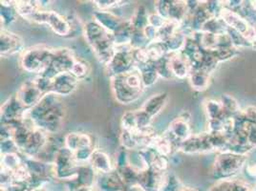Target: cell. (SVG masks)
I'll return each instance as SVG.
<instances>
[{"mask_svg": "<svg viewBox=\"0 0 256 191\" xmlns=\"http://www.w3.org/2000/svg\"><path fill=\"white\" fill-rule=\"evenodd\" d=\"M25 118L32 122L36 128L53 136L62 128L65 118V106L62 98L54 93L43 96L40 102L27 109Z\"/></svg>", "mask_w": 256, "mask_h": 191, "instance_id": "cell-1", "label": "cell"}, {"mask_svg": "<svg viewBox=\"0 0 256 191\" xmlns=\"http://www.w3.org/2000/svg\"><path fill=\"white\" fill-rule=\"evenodd\" d=\"M110 86L116 102L122 106L138 100L146 89L136 68L126 74L110 78Z\"/></svg>", "mask_w": 256, "mask_h": 191, "instance_id": "cell-2", "label": "cell"}, {"mask_svg": "<svg viewBox=\"0 0 256 191\" xmlns=\"http://www.w3.org/2000/svg\"><path fill=\"white\" fill-rule=\"evenodd\" d=\"M54 48L46 45H36L25 49L20 56V66L28 73L42 74L51 66Z\"/></svg>", "mask_w": 256, "mask_h": 191, "instance_id": "cell-3", "label": "cell"}, {"mask_svg": "<svg viewBox=\"0 0 256 191\" xmlns=\"http://www.w3.org/2000/svg\"><path fill=\"white\" fill-rule=\"evenodd\" d=\"M30 22L48 25L53 32L62 38H71L72 28L68 18L52 10H38L32 14Z\"/></svg>", "mask_w": 256, "mask_h": 191, "instance_id": "cell-4", "label": "cell"}, {"mask_svg": "<svg viewBox=\"0 0 256 191\" xmlns=\"http://www.w3.org/2000/svg\"><path fill=\"white\" fill-rule=\"evenodd\" d=\"M106 67L109 78L126 74L134 70L136 68V62L131 46H115V54Z\"/></svg>", "mask_w": 256, "mask_h": 191, "instance_id": "cell-5", "label": "cell"}, {"mask_svg": "<svg viewBox=\"0 0 256 191\" xmlns=\"http://www.w3.org/2000/svg\"><path fill=\"white\" fill-rule=\"evenodd\" d=\"M76 56L74 52L69 48H54L53 60L51 66L43 73L50 78H53L56 74L62 73H70L74 62Z\"/></svg>", "mask_w": 256, "mask_h": 191, "instance_id": "cell-6", "label": "cell"}, {"mask_svg": "<svg viewBox=\"0 0 256 191\" xmlns=\"http://www.w3.org/2000/svg\"><path fill=\"white\" fill-rule=\"evenodd\" d=\"M25 42L20 36L6 29L1 30L0 36V54L3 58L23 53Z\"/></svg>", "mask_w": 256, "mask_h": 191, "instance_id": "cell-7", "label": "cell"}, {"mask_svg": "<svg viewBox=\"0 0 256 191\" xmlns=\"http://www.w3.org/2000/svg\"><path fill=\"white\" fill-rule=\"evenodd\" d=\"M86 42L92 48L96 47L98 44L104 42L113 38V34L106 31L102 26H100L93 18L84 24V31Z\"/></svg>", "mask_w": 256, "mask_h": 191, "instance_id": "cell-8", "label": "cell"}, {"mask_svg": "<svg viewBox=\"0 0 256 191\" xmlns=\"http://www.w3.org/2000/svg\"><path fill=\"white\" fill-rule=\"evenodd\" d=\"M16 96L23 106L26 109H30L36 106L44 95L31 80L20 86Z\"/></svg>", "mask_w": 256, "mask_h": 191, "instance_id": "cell-9", "label": "cell"}, {"mask_svg": "<svg viewBox=\"0 0 256 191\" xmlns=\"http://www.w3.org/2000/svg\"><path fill=\"white\" fill-rule=\"evenodd\" d=\"M94 188L96 191H126L128 186L115 170L108 174H96Z\"/></svg>", "mask_w": 256, "mask_h": 191, "instance_id": "cell-10", "label": "cell"}, {"mask_svg": "<svg viewBox=\"0 0 256 191\" xmlns=\"http://www.w3.org/2000/svg\"><path fill=\"white\" fill-rule=\"evenodd\" d=\"M27 109L22 106L16 96L8 98L1 106V122H14L22 120Z\"/></svg>", "mask_w": 256, "mask_h": 191, "instance_id": "cell-11", "label": "cell"}, {"mask_svg": "<svg viewBox=\"0 0 256 191\" xmlns=\"http://www.w3.org/2000/svg\"><path fill=\"white\" fill-rule=\"evenodd\" d=\"M52 92L60 96H66L73 94L78 88V82L74 76L70 73H62L56 74L52 78Z\"/></svg>", "mask_w": 256, "mask_h": 191, "instance_id": "cell-12", "label": "cell"}, {"mask_svg": "<svg viewBox=\"0 0 256 191\" xmlns=\"http://www.w3.org/2000/svg\"><path fill=\"white\" fill-rule=\"evenodd\" d=\"M166 172L162 173L153 168L140 172L138 186L142 191H160Z\"/></svg>", "mask_w": 256, "mask_h": 191, "instance_id": "cell-13", "label": "cell"}, {"mask_svg": "<svg viewBox=\"0 0 256 191\" xmlns=\"http://www.w3.org/2000/svg\"><path fill=\"white\" fill-rule=\"evenodd\" d=\"M164 133L170 138L172 142L175 144L177 150L180 148L182 142L192 136L190 128L188 122L182 120L179 118H176L171 122L168 128Z\"/></svg>", "mask_w": 256, "mask_h": 191, "instance_id": "cell-14", "label": "cell"}, {"mask_svg": "<svg viewBox=\"0 0 256 191\" xmlns=\"http://www.w3.org/2000/svg\"><path fill=\"white\" fill-rule=\"evenodd\" d=\"M64 146L73 153L80 149L93 148V140L89 134L80 132H71L64 137Z\"/></svg>", "mask_w": 256, "mask_h": 191, "instance_id": "cell-15", "label": "cell"}, {"mask_svg": "<svg viewBox=\"0 0 256 191\" xmlns=\"http://www.w3.org/2000/svg\"><path fill=\"white\" fill-rule=\"evenodd\" d=\"M88 164L96 171V174H108L116 170L108 154L102 149L94 150Z\"/></svg>", "mask_w": 256, "mask_h": 191, "instance_id": "cell-16", "label": "cell"}, {"mask_svg": "<svg viewBox=\"0 0 256 191\" xmlns=\"http://www.w3.org/2000/svg\"><path fill=\"white\" fill-rule=\"evenodd\" d=\"M171 70L175 78L184 80L188 78L192 72V65L182 53L168 54Z\"/></svg>", "mask_w": 256, "mask_h": 191, "instance_id": "cell-17", "label": "cell"}, {"mask_svg": "<svg viewBox=\"0 0 256 191\" xmlns=\"http://www.w3.org/2000/svg\"><path fill=\"white\" fill-rule=\"evenodd\" d=\"M92 18L111 34L116 32L118 28L124 20L118 16L113 12L100 10H96L92 14Z\"/></svg>", "mask_w": 256, "mask_h": 191, "instance_id": "cell-18", "label": "cell"}, {"mask_svg": "<svg viewBox=\"0 0 256 191\" xmlns=\"http://www.w3.org/2000/svg\"><path fill=\"white\" fill-rule=\"evenodd\" d=\"M168 100V94L166 92H160L154 95L150 96V98L144 102L142 109L144 110L150 117L154 118L158 116L166 106Z\"/></svg>", "mask_w": 256, "mask_h": 191, "instance_id": "cell-19", "label": "cell"}, {"mask_svg": "<svg viewBox=\"0 0 256 191\" xmlns=\"http://www.w3.org/2000/svg\"><path fill=\"white\" fill-rule=\"evenodd\" d=\"M150 148L156 150L159 154L166 156L170 159L171 155L175 151H177L175 144L172 142V140L168 138V136L164 132L162 135H156L154 137Z\"/></svg>", "mask_w": 256, "mask_h": 191, "instance_id": "cell-20", "label": "cell"}, {"mask_svg": "<svg viewBox=\"0 0 256 191\" xmlns=\"http://www.w3.org/2000/svg\"><path fill=\"white\" fill-rule=\"evenodd\" d=\"M96 179V171L91 168V166L89 164H84L80 166L76 180L72 182L75 184L76 188L80 186H84L94 188Z\"/></svg>", "mask_w": 256, "mask_h": 191, "instance_id": "cell-21", "label": "cell"}, {"mask_svg": "<svg viewBox=\"0 0 256 191\" xmlns=\"http://www.w3.org/2000/svg\"><path fill=\"white\" fill-rule=\"evenodd\" d=\"M136 69L139 71L142 84L146 88L153 86L160 78L154 62L136 65Z\"/></svg>", "mask_w": 256, "mask_h": 191, "instance_id": "cell-22", "label": "cell"}, {"mask_svg": "<svg viewBox=\"0 0 256 191\" xmlns=\"http://www.w3.org/2000/svg\"><path fill=\"white\" fill-rule=\"evenodd\" d=\"M134 31L135 29L133 28L130 20H124V22L120 24V26L118 28L117 31L113 34L115 46L130 45V42Z\"/></svg>", "mask_w": 256, "mask_h": 191, "instance_id": "cell-23", "label": "cell"}, {"mask_svg": "<svg viewBox=\"0 0 256 191\" xmlns=\"http://www.w3.org/2000/svg\"><path fill=\"white\" fill-rule=\"evenodd\" d=\"M1 8H0V18L1 24L5 29L6 27L12 25L14 22H16L18 14L14 8V1H0Z\"/></svg>", "mask_w": 256, "mask_h": 191, "instance_id": "cell-24", "label": "cell"}, {"mask_svg": "<svg viewBox=\"0 0 256 191\" xmlns=\"http://www.w3.org/2000/svg\"><path fill=\"white\" fill-rule=\"evenodd\" d=\"M188 78L193 89L197 91H203L206 89L210 84V73L203 69H194L192 70Z\"/></svg>", "mask_w": 256, "mask_h": 191, "instance_id": "cell-25", "label": "cell"}, {"mask_svg": "<svg viewBox=\"0 0 256 191\" xmlns=\"http://www.w3.org/2000/svg\"><path fill=\"white\" fill-rule=\"evenodd\" d=\"M150 14L144 5H139L129 20L136 31H144L148 26Z\"/></svg>", "mask_w": 256, "mask_h": 191, "instance_id": "cell-26", "label": "cell"}, {"mask_svg": "<svg viewBox=\"0 0 256 191\" xmlns=\"http://www.w3.org/2000/svg\"><path fill=\"white\" fill-rule=\"evenodd\" d=\"M186 38L188 36L184 34H182L181 31H177L175 32L170 38H168L164 42L168 53H181L182 50L184 47Z\"/></svg>", "mask_w": 256, "mask_h": 191, "instance_id": "cell-27", "label": "cell"}, {"mask_svg": "<svg viewBox=\"0 0 256 191\" xmlns=\"http://www.w3.org/2000/svg\"><path fill=\"white\" fill-rule=\"evenodd\" d=\"M24 164V156L22 153H10L1 155V168L14 171Z\"/></svg>", "mask_w": 256, "mask_h": 191, "instance_id": "cell-28", "label": "cell"}, {"mask_svg": "<svg viewBox=\"0 0 256 191\" xmlns=\"http://www.w3.org/2000/svg\"><path fill=\"white\" fill-rule=\"evenodd\" d=\"M91 73V65L82 58H76L74 65L70 71V74L74 76L78 80H82Z\"/></svg>", "mask_w": 256, "mask_h": 191, "instance_id": "cell-29", "label": "cell"}, {"mask_svg": "<svg viewBox=\"0 0 256 191\" xmlns=\"http://www.w3.org/2000/svg\"><path fill=\"white\" fill-rule=\"evenodd\" d=\"M116 170L120 177L122 178V180H124V182L126 184V186H132L138 184L140 172L135 168H133L130 164Z\"/></svg>", "mask_w": 256, "mask_h": 191, "instance_id": "cell-30", "label": "cell"}, {"mask_svg": "<svg viewBox=\"0 0 256 191\" xmlns=\"http://www.w3.org/2000/svg\"><path fill=\"white\" fill-rule=\"evenodd\" d=\"M155 67H156V70L158 72L160 78H162L164 80H170L172 78H175L173 73H172V70H171L168 54L166 56H164L162 58H160V60L155 62Z\"/></svg>", "mask_w": 256, "mask_h": 191, "instance_id": "cell-31", "label": "cell"}, {"mask_svg": "<svg viewBox=\"0 0 256 191\" xmlns=\"http://www.w3.org/2000/svg\"><path fill=\"white\" fill-rule=\"evenodd\" d=\"M184 186L175 174L166 172L160 191H181Z\"/></svg>", "mask_w": 256, "mask_h": 191, "instance_id": "cell-32", "label": "cell"}, {"mask_svg": "<svg viewBox=\"0 0 256 191\" xmlns=\"http://www.w3.org/2000/svg\"><path fill=\"white\" fill-rule=\"evenodd\" d=\"M93 3L100 11H112L114 9H118L129 5L131 2L124 0H96L93 1Z\"/></svg>", "mask_w": 256, "mask_h": 191, "instance_id": "cell-33", "label": "cell"}, {"mask_svg": "<svg viewBox=\"0 0 256 191\" xmlns=\"http://www.w3.org/2000/svg\"><path fill=\"white\" fill-rule=\"evenodd\" d=\"M122 130L135 131L137 130V118L135 110H128L124 113L120 120Z\"/></svg>", "mask_w": 256, "mask_h": 191, "instance_id": "cell-34", "label": "cell"}, {"mask_svg": "<svg viewBox=\"0 0 256 191\" xmlns=\"http://www.w3.org/2000/svg\"><path fill=\"white\" fill-rule=\"evenodd\" d=\"M34 84L36 86L42 91L43 95L49 94L52 92V84H53V80L52 78L43 76V74H36L34 78H32Z\"/></svg>", "mask_w": 256, "mask_h": 191, "instance_id": "cell-35", "label": "cell"}, {"mask_svg": "<svg viewBox=\"0 0 256 191\" xmlns=\"http://www.w3.org/2000/svg\"><path fill=\"white\" fill-rule=\"evenodd\" d=\"M150 40L146 38V34H144V31H134L131 42H130V46L133 50H139V49H144L146 46L150 44Z\"/></svg>", "mask_w": 256, "mask_h": 191, "instance_id": "cell-36", "label": "cell"}, {"mask_svg": "<svg viewBox=\"0 0 256 191\" xmlns=\"http://www.w3.org/2000/svg\"><path fill=\"white\" fill-rule=\"evenodd\" d=\"M95 149L96 148H94V146H93V148H87L80 149V150L76 151L75 153H74L76 160L80 164H88Z\"/></svg>", "mask_w": 256, "mask_h": 191, "instance_id": "cell-37", "label": "cell"}, {"mask_svg": "<svg viewBox=\"0 0 256 191\" xmlns=\"http://www.w3.org/2000/svg\"><path fill=\"white\" fill-rule=\"evenodd\" d=\"M128 153L129 152L128 150L122 148V146L118 150L117 153H116V157H115V162H114V166H115L116 170L124 168V166L129 164Z\"/></svg>", "mask_w": 256, "mask_h": 191, "instance_id": "cell-38", "label": "cell"}, {"mask_svg": "<svg viewBox=\"0 0 256 191\" xmlns=\"http://www.w3.org/2000/svg\"><path fill=\"white\" fill-rule=\"evenodd\" d=\"M0 148H1V155L10 154V153H20L16 144L12 138L1 140Z\"/></svg>", "mask_w": 256, "mask_h": 191, "instance_id": "cell-39", "label": "cell"}, {"mask_svg": "<svg viewBox=\"0 0 256 191\" xmlns=\"http://www.w3.org/2000/svg\"><path fill=\"white\" fill-rule=\"evenodd\" d=\"M166 20H164L160 14H158L156 12L150 14V20H148V25L156 28L157 30L160 29V27L166 23Z\"/></svg>", "mask_w": 256, "mask_h": 191, "instance_id": "cell-40", "label": "cell"}, {"mask_svg": "<svg viewBox=\"0 0 256 191\" xmlns=\"http://www.w3.org/2000/svg\"><path fill=\"white\" fill-rule=\"evenodd\" d=\"M2 191H32L26 184H12L6 188H1Z\"/></svg>", "mask_w": 256, "mask_h": 191, "instance_id": "cell-41", "label": "cell"}, {"mask_svg": "<svg viewBox=\"0 0 256 191\" xmlns=\"http://www.w3.org/2000/svg\"><path fill=\"white\" fill-rule=\"evenodd\" d=\"M144 34H146V38L150 40V42H156L157 40V34H158V30L152 26L148 25L144 30Z\"/></svg>", "mask_w": 256, "mask_h": 191, "instance_id": "cell-42", "label": "cell"}, {"mask_svg": "<svg viewBox=\"0 0 256 191\" xmlns=\"http://www.w3.org/2000/svg\"><path fill=\"white\" fill-rule=\"evenodd\" d=\"M181 191H197L195 190L194 188H188V186H184L182 188Z\"/></svg>", "mask_w": 256, "mask_h": 191, "instance_id": "cell-43", "label": "cell"}, {"mask_svg": "<svg viewBox=\"0 0 256 191\" xmlns=\"http://www.w3.org/2000/svg\"><path fill=\"white\" fill-rule=\"evenodd\" d=\"M252 191H256V188H254V190Z\"/></svg>", "mask_w": 256, "mask_h": 191, "instance_id": "cell-44", "label": "cell"}, {"mask_svg": "<svg viewBox=\"0 0 256 191\" xmlns=\"http://www.w3.org/2000/svg\"><path fill=\"white\" fill-rule=\"evenodd\" d=\"M93 191H96V190H95V188H94V190H93Z\"/></svg>", "mask_w": 256, "mask_h": 191, "instance_id": "cell-45", "label": "cell"}]
</instances>
